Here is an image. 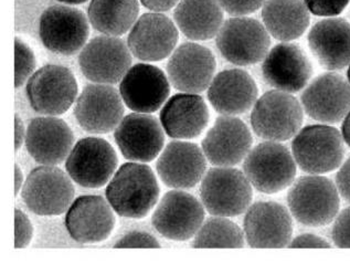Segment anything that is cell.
Returning <instances> with one entry per match:
<instances>
[{
  "mask_svg": "<svg viewBox=\"0 0 350 263\" xmlns=\"http://www.w3.org/2000/svg\"><path fill=\"white\" fill-rule=\"evenodd\" d=\"M258 93V86L247 72L229 69L213 77L208 88V100L220 114L239 115L254 106Z\"/></svg>",
  "mask_w": 350,
  "mask_h": 263,
  "instance_id": "27",
  "label": "cell"
},
{
  "mask_svg": "<svg viewBox=\"0 0 350 263\" xmlns=\"http://www.w3.org/2000/svg\"><path fill=\"white\" fill-rule=\"evenodd\" d=\"M313 75V66L303 49L283 42L271 49L262 64V75L269 86L280 91H301Z\"/></svg>",
  "mask_w": 350,
  "mask_h": 263,
  "instance_id": "21",
  "label": "cell"
},
{
  "mask_svg": "<svg viewBox=\"0 0 350 263\" xmlns=\"http://www.w3.org/2000/svg\"><path fill=\"white\" fill-rule=\"evenodd\" d=\"M290 247L293 248H329V243L315 235H301L291 241Z\"/></svg>",
  "mask_w": 350,
  "mask_h": 263,
  "instance_id": "40",
  "label": "cell"
},
{
  "mask_svg": "<svg viewBox=\"0 0 350 263\" xmlns=\"http://www.w3.org/2000/svg\"><path fill=\"white\" fill-rule=\"evenodd\" d=\"M215 72L213 52L198 43L186 42L176 49L167 63V75L176 90L201 93L209 88Z\"/></svg>",
  "mask_w": 350,
  "mask_h": 263,
  "instance_id": "16",
  "label": "cell"
},
{
  "mask_svg": "<svg viewBox=\"0 0 350 263\" xmlns=\"http://www.w3.org/2000/svg\"><path fill=\"white\" fill-rule=\"evenodd\" d=\"M27 97L39 114L57 116L66 113L78 99V84L66 66L48 64L29 79Z\"/></svg>",
  "mask_w": 350,
  "mask_h": 263,
  "instance_id": "8",
  "label": "cell"
},
{
  "mask_svg": "<svg viewBox=\"0 0 350 263\" xmlns=\"http://www.w3.org/2000/svg\"><path fill=\"white\" fill-rule=\"evenodd\" d=\"M244 235L238 225L227 217L210 218L196 234L195 248H242Z\"/></svg>",
  "mask_w": 350,
  "mask_h": 263,
  "instance_id": "32",
  "label": "cell"
},
{
  "mask_svg": "<svg viewBox=\"0 0 350 263\" xmlns=\"http://www.w3.org/2000/svg\"><path fill=\"white\" fill-rule=\"evenodd\" d=\"M144 7L152 12H165L177 6L179 0H139Z\"/></svg>",
  "mask_w": 350,
  "mask_h": 263,
  "instance_id": "41",
  "label": "cell"
},
{
  "mask_svg": "<svg viewBox=\"0 0 350 263\" xmlns=\"http://www.w3.org/2000/svg\"><path fill=\"white\" fill-rule=\"evenodd\" d=\"M250 129L231 115L217 118L202 140V151L215 166L231 167L245 160L252 147Z\"/></svg>",
  "mask_w": 350,
  "mask_h": 263,
  "instance_id": "22",
  "label": "cell"
},
{
  "mask_svg": "<svg viewBox=\"0 0 350 263\" xmlns=\"http://www.w3.org/2000/svg\"><path fill=\"white\" fill-rule=\"evenodd\" d=\"M14 229H16V237H14L16 249L26 248L29 243L31 242L33 227L29 221L28 216L19 209H16L14 212Z\"/></svg>",
  "mask_w": 350,
  "mask_h": 263,
  "instance_id": "35",
  "label": "cell"
},
{
  "mask_svg": "<svg viewBox=\"0 0 350 263\" xmlns=\"http://www.w3.org/2000/svg\"><path fill=\"white\" fill-rule=\"evenodd\" d=\"M344 154V138L332 126H308L293 140L296 164L310 174L333 172L340 166Z\"/></svg>",
  "mask_w": 350,
  "mask_h": 263,
  "instance_id": "9",
  "label": "cell"
},
{
  "mask_svg": "<svg viewBox=\"0 0 350 263\" xmlns=\"http://www.w3.org/2000/svg\"><path fill=\"white\" fill-rule=\"evenodd\" d=\"M72 178L55 166L42 165L29 173L23 184V199L36 215L60 216L75 199Z\"/></svg>",
  "mask_w": 350,
  "mask_h": 263,
  "instance_id": "5",
  "label": "cell"
},
{
  "mask_svg": "<svg viewBox=\"0 0 350 263\" xmlns=\"http://www.w3.org/2000/svg\"><path fill=\"white\" fill-rule=\"evenodd\" d=\"M79 64L84 77L94 84H118L132 66V52L120 38L100 36L81 50Z\"/></svg>",
  "mask_w": 350,
  "mask_h": 263,
  "instance_id": "12",
  "label": "cell"
},
{
  "mask_svg": "<svg viewBox=\"0 0 350 263\" xmlns=\"http://www.w3.org/2000/svg\"><path fill=\"white\" fill-rule=\"evenodd\" d=\"M287 203L296 221L305 226H325L338 214V188L323 176H306L291 187Z\"/></svg>",
  "mask_w": 350,
  "mask_h": 263,
  "instance_id": "3",
  "label": "cell"
},
{
  "mask_svg": "<svg viewBox=\"0 0 350 263\" xmlns=\"http://www.w3.org/2000/svg\"><path fill=\"white\" fill-rule=\"evenodd\" d=\"M337 188L342 197L350 203V158H348L337 174Z\"/></svg>",
  "mask_w": 350,
  "mask_h": 263,
  "instance_id": "39",
  "label": "cell"
},
{
  "mask_svg": "<svg viewBox=\"0 0 350 263\" xmlns=\"http://www.w3.org/2000/svg\"><path fill=\"white\" fill-rule=\"evenodd\" d=\"M161 189L155 174L146 164L126 163L107 184V199L122 217L141 219L157 205Z\"/></svg>",
  "mask_w": 350,
  "mask_h": 263,
  "instance_id": "1",
  "label": "cell"
},
{
  "mask_svg": "<svg viewBox=\"0 0 350 263\" xmlns=\"http://www.w3.org/2000/svg\"><path fill=\"white\" fill-rule=\"evenodd\" d=\"M301 105L314 120L337 123L350 111V82L337 73L319 75L303 92Z\"/></svg>",
  "mask_w": 350,
  "mask_h": 263,
  "instance_id": "23",
  "label": "cell"
},
{
  "mask_svg": "<svg viewBox=\"0 0 350 263\" xmlns=\"http://www.w3.org/2000/svg\"><path fill=\"white\" fill-rule=\"evenodd\" d=\"M124 104L121 93L111 84H89L77 99L75 118L84 131L107 134L123 120Z\"/></svg>",
  "mask_w": 350,
  "mask_h": 263,
  "instance_id": "14",
  "label": "cell"
},
{
  "mask_svg": "<svg viewBox=\"0 0 350 263\" xmlns=\"http://www.w3.org/2000/svg\"><path fill=\"white\" fill-rule=\"evenodd\" d=\"M174 19L190 40H209L224 25V8L219 0H179Z\"/></svg>",
  "mask_w": 350,
  "mask_h": 263,
  "instance_id": "29",
  "label": "cell"
},
{
  "mask_svg": "<svg viewBox=\"0 0 350 263\" xmlns=\"http://www.w3.org/2000/svg\"><path fill=\"white\" fill-rule=\"evenodd\" d=\"M308 46L326 70H342L350 64V23L342 18L319 21L308 34Z\"/></svg>",
  "mask_w": 350,
  "mask_h": 263,
  "instance_id": "28",
  "label": "cell"
},
{
  "mask_svg": "<svg viewBox=\"0 0 350 263\" xmlns=\"http://www.w3.org/2000/svg\"><path fill=\"white\" fill-rule=\"evenodd\" d=\"M14 86L18 89L35 73L37 66L33 51L19 38L14 40Z\"/></svg>",
  "mask_w": 350,
  "mask_h": 263,
  "instance_id": "33",
  "label": "cell"
},
{
  "mask_svg": "<svg viewBox=\"0 0 350 263\" xmlns=\"http://www.w3.org/2000/svg\"><path fill=\"white\" fill-rule=\"evenodd\" d=\"M159 121L170 138L191 140L207 127L209 110L200 95L181 92L164 104Z\"/></svg>",
  "mask_w": 350,
  "mask_h": 263,
  "instance_id": "26",
  "label": "cell"
},
{
  "mask_svg": "<svg viewBox=\"0 0 350 263\" xmlns=\"http://www.w3.org/2000/svg\"><path fill=\"white\" fill-rule=\"evenodd\" d=\"M303 123V106L284 91H270L253 106L251 125L260 138L283 142L295 136Z\"/></svg>",
  "mask_w": 350,
  "mask_h": 263,
  "instance_id": "4",
  "label": "cell"
},
{
  "mask_svg": "<svg viewBox=\"0 0 350 263\" xmlns=\"http://www.w3.org/2000/svg\"><path fill=\"white\" fill-rule=\"evenodd\" d=\"M267 0H219L224 12L234 16L243 17L253 14L263 7Z\"/></svg>",
  "mask_w": 350,
  "mask_h": 263,
  "instance_id": "36",
  "label": "cell"
},
{
  "mask_svg": "<svg viewBox=\"0 0 350 263\" xmlns=\"http://www.w3.org/2000/svg\"><path fill=\"white\" fill-rule=\"evenodd\" d=\"M200 196L204 208L211 215L236 217L250 207L252 185L238 169L217 166L202 178Z\"/></svg>",
  "mask_w": 350,
  "mask_h": 263,
  "instance_id": "2",
  "label": "cell"
},
{
  "mask_svg": "<svg viewBox=\"0 0 350 263\" xmlns=\"http://www.w3.org/2000/svg\"><path fill=\"white\" fill-rule=\"evenodd\" d=\"M113 210L109 201L98 195L81 196L66 212V230L77 242H102L107 240L114 229Z\"/></svg>",
  "mask_w": 350,
  "mask_h": 263,
  "instance_id": "19",
  "label": "cell"
},
{
  "mask_svg": "<svg viewBox=\"0 0 350 263\" xmlns=\"http://www.w3.org/2000/svg\"><path fill=\"white\" fill-rule=\"evenodd\" d=\"M113 146L100 138H85L73 146L66 169L73 181L85 188H100L109 183L118 169Z\"/></svg>",
  "mask_w": 350,
  "mask_h": 263,
  "instance_id": "10",
  "label": "cell"
},
{
  "mask_svg": "<svg viewBox=\"0 0 350 263\" xmlns=\"http://www.w3.org/2000/svg\"><path fill=\"white\" fill-rule=\"evenodd\" d=\"M120 93L129 110L152 113L166 103L170 95V79L157 66L137 63L122 79Z\"/></svg>",
  "mask_w": 350,
  "mask_h": 263,
  "instance_id": "18",
  "label": "cell"
},
{
  "mask_svg": "<svg viewBox=\"0 0 350 263\" xmlns=\"http://www.w3.org/2000/svg\"><path fill=\"white\" fill-rule=\"evenodd\" d=\"M59 3H66V5H81L88 1V0H57Z\"/></svg>",
  "mask_w": 350,
  "mask_h": 263,
  "instance_id": "45",
  "label": "cell"
},
{
  "mask_svg": "<svg viewBox=\"0 0 350 263\" xmlns=\"http://www.w3.org/2000/svg\"><path fill=\"white\" fill-rule=\"evenodd\" d=\"M333 240L337 247L350 248V207L342 210L334 223Z\"/></svg>",
  "mask_w": 350,
  "mask_h": 263,
  "instance_id": "38",
  "label": "cell"
},
{
  "mask_svg": "<svg viewBox=\"0 0 350 263\" xmlns=\"http://www.w3.org/2000/svg\"><path fill=\"white\" fill-rule=\"evenodd\" d=\"M89 21L83 12L68 5L46 8L39 21L43 46L57 55H75L89 39Z\"/></svg>",
  "mask_w": 350,
  "mask_h": 263,
  "instance_id": "11",
  "label": "cell"
},
{
  "mask_svg": "<svg viewBox=\"0 0 350 263\" xmlns=\"http://www.w3.org/2000/svg\"><path fill=\"white\" fill-rule=\"evenodd\" d=\"M310 12L319 17H335L342 14L350 0H304Z\"/></svg>",
  "mask_w": 350,
  "mask_h": 263,
  "instance_id": "34",
  "label": "cell"
},
{
  "mask_svg": "<svg viewBox=\"0 0 350 263\" xmlns=\"http://www.w3.org/2000/svg\"><path fill=\"white\" fill-rule=\"evenodd\" d=\"M114 138L126 160L150 163L163 152L164 127L150 113L135 112L123 118L115 129Z\"/></svg>",
  "mask_w": 350,
  "mask_h": 263,
  "instance_id": "15",
  "label": "cell"
},
{
  "mask_svg": "<svg viewBox=\"0 0 350 263\" xmlns=\"http://www.w3.org/2000/svg\"><path fill=\"white\" fill-rule=\"evenodd\" d=\"M178 39V29L170 17L148 12L138 18L129 30L127 46L134 57L152 62L170 57Z\"/></svg>",
  "mask_w": 350,
  "mask_h": 263,
  "instance_id": "17",
  "label": "cell"
},
{
  "mask_svg": "<svg viewBox=\"0 0 350 263\" xmlns=\"http://www.w3.org/2000/svg\"><path fill=\"white\" fill-rule=\"evenodd\" d=\"M347 77H348V81L350 82V64H349V69H348L347 72Z\"/></svg>",
  "mask_w": 350,
  "mask_h": 263,
  "instance_id": "46",
  "label": "cell"
},
{
  "mask_svg": "<svg viewBox=\"0 0 350 263\" xmlns=\"http://www.w3.org/2000/svg\"><path fill=\"white\" fill-rule=\"evenodd\" d=\"M342 138L345 142L350 146V111L345 118L344 123H342Z\"/></svg>",
  "mask_w": 350,
  "mask_h": 263,
  "instance_id": "44",
  "label": "cell"
},
{
  "mask_svg": "<svg viewBox=\"0 0 350 263\" xmlns=\"http://www.w3.org/2000/svg\"><path fill=\"white\" fill-rule=\"evenodd\" d=\"M115 248H161L155 237L142 231H132L121 238Z\"/></svg>",
  "mask_w": 350,
  "mask_h": 263,
  "instance_id": "37",
  "label": "cell"
},
{
  "mask_svg": "<svg viewBox=\"0 0 350 263\" xmlns=\"http://www.w3.org/2000/svg\"><path fill=\"white\" fill-rule=\"evenodd\" d=\"M138 0H91L88 9L90 23L103 35L120 36L132 29L138 19Z\"/></svg>",
  "mask_w": 350,
  "mask_h": 263,
  "instance_id": "31",
  "label": "cell"
},
{
  "mask_svg": "<svg viewBox=\"0 0 350 263\" xmlns=\"http://www.w3.org/2000/svg\"><path fill=\"white\" fill-rule=\"evenodd\" d=\"M14 169H16L14 171V194L17 196L19 192H21V189L23 188V175L21 167L17 164H16Z\"/></svg>",
  "mask_w": 350,
  "mask_h": 263,
  "instance_id": "43",
  "label": "cell"
},
{
  "mask_svg": "<svg viewBox=\"0 0 350 263\" xmlns=\"http://www.w3.org/2000/svg\"><path fill=\"white\" fill-rule=\"evenodd\" d=\"M204 203L183 189L167 192L152 214L154 228L163 237L175 241L195 237L204 221Z\"/></svg>",
  "mask_w": 350,
  "mask_h": 263,
  "instance_id": "13",
  "label": "cell"
},
{
  "mask_svg": "<svg viewBox=\"0 0 350 263\" xmlns=\"http://www.w3.org/2000/svg\"><path fill=\"white\" fill-rule=\"evenodd\" d=\"M156 169L166 186L193 188L206 175L207 158L198 145L174 140L159 155Z\"/></svg>",
  "mask_w": 350,
  "mask_h": 263,
  "instance_id": "24",
  "label": "cell"
},
{
  "mask_svg": "<svg viewBox=\"0 0 350 263\" xmlns=\"http://www.w3.org/2000/svg\"><path fill=\"white\" fill-rule=\"evenodd\" d=\"M243 172L258 192L274 194L293 183L295 158L285 146L269 140L251 149L244 160Z\"/></svg>",
  "mask_w": 350,
  "mask_h": 263,
  "instance_id": "7",
  "label": "cell"
},
{
  "mask_svg": "<svg viewBox=\"0 0 350 263\" xmlns=\"http://www.w3.org/2000/svg\"><path fill=\"white\" fill-rule=\"evenodd\" d=\"M293 223L285 207L274 201H258L247 209L244 235L253 248H283L290 245Z\"/></svg>",
  "mask_w": 350,
  "mask_h": 263,
  "instance_id": "20",
  "label": "cell"
},
{
  "mask_svg": "<svg viewBox=\"0 0 350 263\" xmlns=\"http://www.w3.org/2000/svg\"><path fill=\"white\" fill-rule=\"evenodd\" d=\"M27 131L25 129L23 120L19 118V115L14 116V149L18 152V149L23 146V142L26 140Z\"/></svg>",
  "mask_w": 350,
  "mask_h": 263,
  "instance_id": "42",
  "label": "cell"
},
{
  "mask_svg": "<svg viewBox=\"0 0 350 263\" xmlns=\"http://www.w3.org/2000/svg\"><path fill=\"white\" fill-rule=\"evenodd\" d=\"M310 12L304 0H267L262 7V19L272 37L288 42L306 32Z\"/></svg>",
  "mask_w": 350,
  "mask_h": 263,
  "instance_id": "30",
  "label": "cell"
},
{
  "mask_svg": "<svg viewBox=\"0 0 350 263\" xmlns=\"http://www.w3.org/2000/svg\"><path fill=\"white\" fill-rule=\"evenodd\" d=\"M27 151L37 163L55 166L64 163L75 146V135L61 118H33L27 127Z\"/></svg>",
  "mask_w": 350,
  "mask_h": 263,
  "instance_id": "25",
  "label": "cell"
},
{
  "mask_svg": "<svg viewBox=\"0 0 350 263\" xmlns=\"http://www.w3.org/2000/svg\"><path fill=\"white\" fill-rule=\"evenodd\" d=\"M265 25L247 17H234L219 30L215 43L222 57L237 66H252L265 60L271 38Z\"/></svg>",
  "mask_w": 350,
  "mask_h": 263,
  "instance_id": "6",
  "label": "cell"
}]
</instances>
